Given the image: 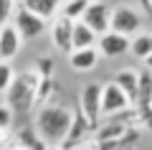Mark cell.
I'll return each instance as SVG.
<instances>
[{
    "instance_id": "6da1fadb",
    "label": "cell",
    "mask_w": 152,
    "mask_h": 150,
    "mask_svg": "<svg viewBox=\"0 0 152 150\" xmlns=\"http://www.w3.org/2000/svg\"><path fill=\"white\" fill-rule=\"evenodd\" d=\"M74 122V112L61 104H43L36 112L33 120V130L38 132V137L43 140L46 145H64L66 135L71 130Z\"/></svg>"
},
{
    "instance_id": "7a4b0ae2",
    "label": "cell",
    "mask_w": 152,
    "mask_h": 150,
    "mask_svg": "<svg viewBox=\"0 0 152 150\" xmlns=\"http://www.w3.org/2000/svg\"><path fill=\"white\" fill-rule=\"evenodd\" d=\"M38 81H41V74L36 69L13 74L8 89L3 92L5 94V104L10 107L13 115H28L38 104Z\"/></svg>"
},
{
    "instance_id": "3957f363",
    "label": "cell",
    "mask_w": 152,
    "mask_h": 150,
    "mask_svg": "<svg viewBox=\"0 0 152 150\" xmlns=\"http://www.w3.org/2000/svg\"><path fill=\"white\" fill-rule=\"evenodd\" d=\"M142 23H145V18H142V13L137 10V8H132V5L112 8V16H109V28H112V31L134 36V33L142 28Z\"/></svg>"
},
{
    "instance_id": "277c9868",
    "label": "cell",
    "mask_w": 152,
    "mask_h": 150,
    "mask_svg": "<svg viewBox=\"0 0 152 150\" xmlns=\"http://www.w3.org/2000/svg\"><path fill=\"white\" fill-rule=\"evenodd\" d=\"M129 97L124 94L117 81H109V84H102V115L107 117H117V115H124L129 109Z\"/></svg>"
},
{
    "instance_id": "5b68a950",
    "label": "cell",
    "mask_w": 152,
    "mask_h": 150,
    "mask_svg": "<svg viewBox=\"0 0 152 150\" xmlns=\"http://www.w3.org/2000/svg\"><path fill=\"white\" fill-rule=\"evenodd\" d=\"M129 43H132V36L112 31V28H107L104 33L96 36V48H99V54L107 56V59H119V56L129 54Z\"/></svg>"
},
{
    "instance_id": "8992f818",
    "label": "cell",
    "mask_w": 152,
    "mask_h": 150,
    "mask_svg": "<svg viewBox=\"0 0 152 150\" xmlns=\"http://www.w3.org/2000/svg\"><path fill=\"white\" fill-rule=\"evenodd\" d=\"M46 18H41V16H36L33 10H28L26 5H20V8H15V13H13V26L18 28V33L23 36V41H33V38H38V36H43V31H46Z\"/></svg>"
},
{
    "instance_id": "52a82bcc",
    "label": "cell",
    "mask_w": 152,
    "mask_h": 150,
    "mask_svg": "<svg viewBox=\"0 0 152 150\" xmlns=\"http://www.w3.org/2000/svg\"><path fill=\"white\" fill-rule=\"evenodd\" d=\"M79 109L84 112V117L89 120L91 127H96L99 117H102V84L96 81H89L81 89V97H79Z\"/></svg>"
},
{
    "instance_id": "ba28073f",
    "label": "cell",
    "mask_w": 152,
    "mask_h": 150,
    "mask_svg": "<svg viewBox=\"0 0 152 150\" xmlns=\"http://www.w3.org/2000/svg\"><path fill=\"white\" fill-rule=\"evenodd\" d=\"M51 43L58 48L61 54H69L74 48V21L66 16H56L53 26H51Z\"/></svg>"
},
{
    "instance_id": "9c48e42d",
    "label": "cell",
    "mask_w": 152,
    "mask_h": 150,
    "mask_svg": "<svg viewBox=\"0 0 152 150\" xmlns=\"http://www.w3.org/2000/svg\"><path fill=\"white\" fill-rule=\"evenodd\" d=\"M109 16H112V8H109L107 3H102V0H89L81 21L86 23L89 28H94L96 36H99V33H104L109 28Z\"/></svg>"
},
{
    "instance_id": "30bf717a",
    "label": "cell",
    "mask_w": 152,
    "mask_h": 150,
    "mask_svg": "<svg viewBox=\"0 0 152 150\" xmlns=\"http://www.w3.org/2000/svg\"><path fill=\"white\" fill-rule=\"evenodd\" d=\"M20 43H23V36L18 33V28L13 23H3L0 26V59L10 61L13 56H18Z\"/></svg>"
},
{
    "instance_id": "8fae6325",
    "label": "cell",
    "mask_w": 152,
    "mask_h": 150,
    "mask_svg": "<svg viewBox=\"0 0 152 150\" xmlns=\"http://www.w3.org/2000/svg\"><path fill=\"white\" fill-rule=\"evenodd\" d=\"M99 48L94 46H81V48H71L69 51V64L76 71H91L99 64Z\"/></svg>"
},
{
    "instance_id": "7c38bea8",
    "label": "cell",
    "mask_w": 152,
    "mask_h": 150,
    "mask_svg": "<svg viewBox=\"0 0 152 150\" xmlns=\"http://www.w3.org/2000/svg\"><path fill=\"white\" fill-rule=\"evenodd\" d=\"M61 3H64V0H23V5H26L28 10H33L36 16L46 18V21H53V18L58 16Z\"/></svg>"
},
{
    "instance_id": "4fadbf2b",
    "label": "cell",
    "mask_w": 152,
    "mask_h": 150,
    "mask_svg": "<svg viewBox=\"0 0 152 150\" xmlns=\"http://www.w3.org/2000/svg\"><path fill=\"white\" fill-rule=\"evenodd\" d=\"M114 81L124 89V94L129 97V102L134 104L137 102V86H140V74H137L134 69H122L119 74L114 76Z\"/></svg>"
},
{
    "instance_id": "5bb4252c",
    "label": "cell",
    "mask_w": 152,
    "mask_h": 150,
    "mask_svg": "<svg viewBox=\"0 0 152 150\" xmlns=\"http://www.w3.org/2000/svg\"><path fill=\"white\" fill-rule=\"evenodd\" d=\"M94 43H96V31H94V28H89L81 18H79V21H74V48L94 46Z\"/></svg>"
},
{
    "instance_id": "9a60e30c",
    "label": "cell",
    "mask_w": 152,
    "mask_h": 150,
    "mask_svg": "<svg viewBox=\"0 0 152 150\" xmlns=\"http://www.w3.org/2000/svg\"><path fill=\"white\" fill-rule=\"evenodd\" d=\"M129 51L137 56V59L145 61L147 56L152 54V36H150V33H140V36H134L132 43H129Z\"/></svg>"
},
{
    "instance_id": "2e32d148",
    "label": "cell",
    "mask_w": 152,
    "mask_h": 150,
    "mask_svg": "<svg viewBox=\"0 0 152 150\" xmlns=\"http://www.w3.org/2000/svg\"><path fill=\"white\" fill-rule=\"evenodd\" d=\"M86 5H89V0H64L58 13L66 16V18H71V21H79L84 16V10H86Z\"/></svg>"
},
{
    "instance_id": "e0dca14e",
    "label": "cell",
    "mask_w": 152,
    "mask_h": 150,
    "mask_svg": "<svg viewBox=\"0 0 152 150\" xmlns=\"http://www.w3.org/2000/svg\"><path fill=\"white\" fill-rule=\"evenodd\" d=\"M13 74H15V71H13V66L8 64L5 59H0V94H3V92L8 89V84H10Z\"/></svg>"
},
{
    "instance_id": "ac0fdd59",
    "label": "cell",
    "mask_w": 152,
    "mask_h": 150,
    "mask_svg": "<svg viewBox=\"0 0 152 150\" xmlns=\"http://www.w3.org/2000/svg\"><path fill=\"white\" fill-rule=\"evenodd\" d=\"M15 8H18L15 0H0V26H3V23H10Z\"/></svg>"
},
{
    "instance_id": "d6986e66",
    "label": "cell",
    "mask_w": 152,
    "mask_h": 150,
    "mask_svg": "<svg viewBox=\"0 0 152 150\" xmlns=\"http://www.w3.org/2000/svg\"><path fill=\"white\" fill-rule=\"evenodd\" d=\"M10 122H13V112H10V107L3 102V104H0V130H8Z\"/></svg>"
},
{
    "instance_id": "ffe728a7",
    "label": "cell",
    "mask_w": 152,
    "mask_h": 150,
    "mask_svg": "<svg viewBox=\"0 0 152 150\" xmlns=\"http://www.w3.org/2000/svg\"><path fill=\"white\" fill-rule=\"evenodd\" d=\"M38 66H41V74L48 76V69H51V61L48 59H41V61H38Z\"/></svg>"
},
{
    "instance_id": "44dd1931",
    "label": "cell",
    "mask_w": 152,
    "mask_h": 150,
    "mask_svg": "<svg viewBox=\"0 0 152 150\" xmlns=\"http://www.w3.org/2000/svg\"><path fill=\"white\" fill-rule=\"evenodd\" d=\"M140 3H142V8H145V10L152 16V0H140Z\"/></svg>"
},
{
    "instance_id": "7402d4cb",
    "label": "cell",
    "mask_w": 152,
    "mask_h": 150,
    "mask_svg": "<svg viewBox=\"0 0 152 150\" xmlns=\"http://www.w3.org/2000/svg\"><path fill=\"white\" fill-rule=\"evenodd\" d=\"M145 64H147V69H152V54H150V56L145 59Z\"/></svg>"
},
{
    "instance_id": "603a6c76",
    "label": "cell",
    "mask_w": 152,
    "mask_h": 150,
    "mask_svg": "<svg viewBox=\"0 0 152 150\" xmlns=\"http://www.w3.org/2000/svg\"><path fill=\"white\" fill-rule=\"evenodd\" d=\"M0 132H3V130H0Z\"/></svg>"
}]
</instances>
